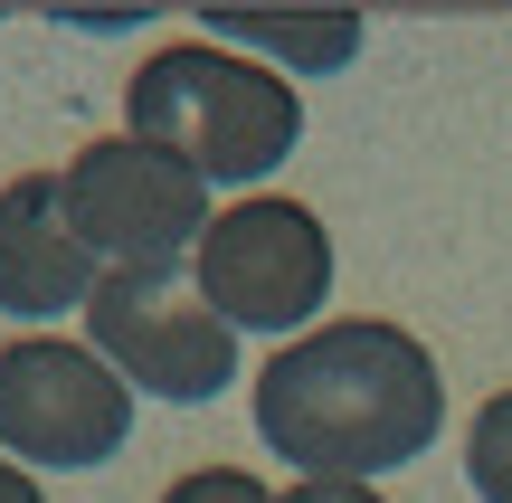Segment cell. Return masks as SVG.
I'll return each mask as SVG.
<instances>
[{
    "label": "cell",
    "instance_id": "5b68a950",
    "mask_svg": "<svg viewBox=\"0 0 512 503\" xmlns=\"http://www.w3.org/2000/svg\"><path fill=\"white\" fill-rule=\"evenodd\" d=\"M133 428V390L95 342L19 333L0 342V447L29 466H105Z\"/></svg>",
    "mask_w": 512,
    "mask_h": 503
},
{
    "label": "cell",
    "instance_id": "52a82bcc",
    "mask_svg": "<svg viewBox=\"0 0 512 503\" xmlns=\"http://www.w3.org/2000/svg\"><path fill=\"white\" fill-rule=\"evenodd\" d=\"M95 247L76 238L57 171H19L0 190V314H86Z\"/></svg>",
    "mask_w": 512,
    "mask_h": 503
},
{
    "label": "cell",
    "instance_id": "30bf717a",
    "mask_svg": "<svg viewBox=\"0 0 512 503\" xmlns=\"http://www.w3.org/2000/svg\"><path fill=\"white\" fill-rule=\"evenodd\" d=\"M162 503H275V494L256 485L247 466H200V475H181V485H171Z\"/></svg>",
    "mask_w": 512,
    "mask_h": 503
},
{
    "label": "cell",
    "instance_id": "ba28073f",
    "mask_svg": "<svg viewBox=\"0 0 512 503\" xmlns=\"http://www.w3.org/2000/svg\"><path fill=\"white\" fill-rule=\"evenodd\" d=\"M209 38H247V48H294L313 67H342L361 48V19H247V10H219Z\"/></svg>",
    "mask_w": 512,
    "mask_h": 503
},
{
    "label": "cell",
    "instance_id": "8fae6325",
    "mask_svg": "<svg viewBox=\"0 0 512 503\" xmlns=\"http://www.w3.org/2000/svg\"><path fill=\"white\" fill-rule=\"evenodd\" d=\"M285 503H380V494H370V485H294Z\"/></svg>",
    "mask_w": 512,
    "mask_h": 503
},
{
    "label": "cell",
    "instance_id": "9c48e42d",
    "mask_svg": "<svg viewBox=\"0 0 512 503\" xmlns=\"http://www.w3.org/2000/svg\"><path fill=\"white\" fill-rule=\"evenodd\" d=\"M465 475H475V494H484V503H512V390H494V399L475 409Z\"/></svg>",
    "mask_w": 512,
    "mask_h": 503
},
{
    "label": "cell",
    "instance_id": "3957f363",
    "mask_svg": "<svg viewBox=\"0 0 512 503\" xmlns=\"http://www.w3.org/2000/svg\"><path fill=\"white\" fill-rule=\"evenodd\" d=\"M86 333L95 352L124 371V390L171 399V409H200L238 380V333L209 314L200 285H181L171 266H114L86 295Z\"/></svg>",
    "mask_w": 512,
    "mask_h": 503
},
{
    "label": "cell",
    "instance_id": "8992f818",
    "mask_svg": "<svg viewBox=\"0 0 512 503\" xmlns=\"http://www.w3.org/2000/svg\"><path fill=\"white\" fill-rule=\"evenodd\" d=\"M57 190H67V219L86 247H105L114 266H171L181 247L209 238V181L181 162V152L162 143H133V133H114V143H86L67 171H57Z\"/></svg>",
    "mask_w": 512,
    "mask_h": 503
},
{
    "label": "cell",
    "instance_id": "7a4b0ae2",
    "mask_svg": "<svg viewBox=\"0 0 512 503\" xmlns=\"http://www.w3.org/2000/svg\"><path fill=\"white\" fill-rule=\"evenodd\" d=\"M124 133L181 152L200 181H266L304 143V105L275 67L219 48V38H171L133 67L124 86Z\"/></svg>",
    "mask_w": 512,
    "mask_h": 503
},
{
    "label": "cell",
    "instance_id": "277c9868",
    "mask_svg": "<svg viewBox=\"0 0 512 503\" xmlns=\"http://www.w3.org/2000/svg\"><path fill=\"white\" fill-rule=\"evenodd\" d=\"M190 285L209 295L228 333H294L332 295V238L304 200L256 190V200L209 219V238L190 247Z\"/></svg>",
    "mask_w": 512,
    "mask_h": 503
},
{
    "label": "cell",
    "instance_id": "6da1fadb",
    "mask_svg": "<svg viewBox=\"0 0 512 503\" xmlns=\"http://www.w3.org/2000/svg\"><path fill=\"white\" fill-rule=\"evenodd\" d=\"M446 380L399 323H323L256 371V428L304 485H370L437 447Z\"/></svg>",
    "mask_w": 512,
    "mask_h": 503
},
{
    "label": "cell",
    "instance_id": "7c38bea8",
    "mask_svg": "<svg viewBox=\"0 0 512 503\" xmlns=\"http://www.w3.org/2000/svg\"><path fill=\"white\" fill-rule=\"evenodd\" d=\"M0 503H48V494H38V485H29V475H19V466H10V456H0Z\"/></svg>",
    "mask_w": 512,
    "mask_h": 503
}]
</instances>
